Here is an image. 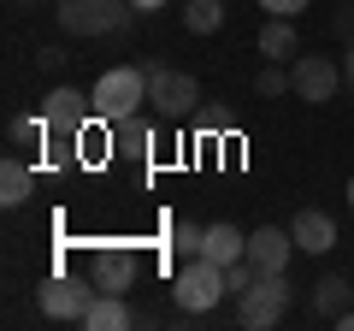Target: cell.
I'll use <instances>...</instances> for the list:
<instances>
[{
	"label": "cell",
	"instance_id": "obj_27",
	"mask_svg": "<svg viewBox=\"0 0 354 331\" xmlns=\"http://www.w3.org/2000/svg\"><path fill=\"white\" fill-rule=\"evenodd\" d=\"M130 6H136V12H160L165 0H130Z\"/></svg>",
	"mask_w": 354,
	"mask_h": 331
},
{
	"label": "cell",
	"instance_id": "obj_4",
	"mask_svg": "<svg viewBox=\"0 0 354 331\" xmlns=\"http://www.w3.org/2000/svg\"><path fill=\"white\" fill-rule=\"evenodd\" d=\"M283 314H290V278H283V272H260V278L236 296V319L248 331H272Z\"/></svg>",
	"mask_w": 354,
	"mask_h": 331
},
{
	"label": "cell",
	"instance_id": "obj_13",
	"mask_svg": "<svg viewBox=\"0 0 354 331\" xmlns=\"http://www.w3.org/2000/svg\"><path fill=\"white\" fill-rule=\"evenodd\" d=\"M113 148L118 154H130V160H148V148H153V118L148 113H130V118H113Z\"/></svg>",
	"mask_w": 354,
	"mask_h": 331
},
{
	"label": "cell",
	"instance_id": "obj_6",
	"mask_svg": "<svg viewBox=\"0 0 354 331\" xmlns=\"http://www.w3.org/2000/svg\"><path fill=\"white\" fill-rule=\"evenodd\" d=\"M88 118H95V101L83 89H71V83H53L41 95V125H48V136H83Z\"/></svg>",
	"mask_w": 354,
	"mask_h": 331
},
{
	"label": "cell",
	"instance_id": "obj_20",
	"mask_svg": "<svg viewBox=\"0 0 354 331\" xmlns=\"http://www.w3.org/2000/svg\"><path fill=\"white\" fill-rule=\"evenodd\" d=\"M254 95H260V101H278V95H290V71H283V60H266V71L254 77Z\"/></svg>",
	"mask_w": 354,
	"mask_h": 331
},
{
	"label": "cell",
	"instance_id": "obj_3",
	"mask_svg": "<svg viewBox=\"0 0 354 331\" xmlns=\"http://www.w3.org/2000/svg\"><path fill=\"white\" fill-rule=\"evenodd\" d=\"M171 296H177V307L183 314H213L218 302H225V267H213L207 255H195V260H183L177 267V278H171Z\"/></svg>",
	"mask_w": 354,
	"mask_h": 331
},
{
	"label": "cell",
	"instance_id": "obj_23",
	"mask_svg": "<svg viewBox=\"0 0 354 331\" xmlns=\"http://www.w3.org/2000/svg\"><path fill=\"white\" fill-rule=\"evenodd\" d=\"M330 30H337L342 48H354V6H337V24H330Z\"/></svg>",
	"mask_w": 354,
	"mask_h": 331
},
{
	"label": "cell",
	"instance_id": "obj_25",
	"mask_svg": "<svg viewBox=\"0 0 354 331\" xmlns=\"http://www.w3.org/2000/svg\"><path fill=\"white\" fill-rule=\"evenodd\" d=\"M272 18H295V12H307V0H260Z\"/></svg>",
	"mask_w": 354,
	"mask_h": 331
},
{
	"label": "cell",
	"instance_id": "obj_7",
	"mask_svg": "<svg viewBox=\"0 0 354 331\" xmlns=\"http://www.w3.org/2000/svg\"><path fill=\"white\" fill-rule=\"evenodd\" d=\"M337 89H342V65H330L325 53H295V60H290V95H295V101L325 107Z\"/></svg>",
	"mask_w": 354,
	"mask_h": 331
},
{
	"label": "cell",
	"instance_id": "obj_28",
	"mask_svg": "<svg viewBox=\"0 0 354 331\" xmlns=\"http://www.w3.org/2000/svg\"><path fill=\"white\" fill-rule=\"evenodd\" d=\"M337 325H342V331H354V307H342V314H337Z\"/></svg>",
	"mask_w": 354,
	"mask_h": 331
},
{
	"label": "cell",
	"instance_id": "obj_14",
	"mask_svg": "<svg viewBox=\"0 0 354 331\" xmlns=\"http://www.w3.org/2000/svg\"><path fill=\"white\" fill-rule=\"evenodd\" d=\"M348 302H354V284L342 278V272H325V278L313 284V296H307V307H313V319H330V325H337V314H342Z\"/></svg>",
	"mask_w": 354,
	"mask_h": 331
},
{
	"label": "cell",
	"instance_id": "obj_12",
	"mask_svg": "<svg viewBox=\"0 0 354 331\" xmlns=\"http://www.w3.org/2000/svg\"><path fill=\"white\" fill-rule=\"evenodd\" d=\"M201 255L213 260V267H236V260H248V231H236V225H207Z\"/></svg>",
	"mask_w": 354,
	"mask_h": 331
},
{
	"label": "cell",
	"instance_id": "obj_2",
	"mask_svg": "<svg viewBox=\"0 0 354 331\" xmlns=\"http://www.w3.org/2000/svg\"><path fill=\"white\" fill-rule=\"evenodd\" d=\"M148 107H153V118H165V125L195 118V107H201V83H195L189 71H171V65L148 60Z\"/></svg>",
	"mask_w": 354,
	"mask_h": 331
},
{
	"label": "cell",
	"instance_id": "obj_10",
	"mask_svg": "<svg viewBox=\"0 0 354 331\" xmlns=\"http://www.w3.org/2000/svg\"><path fill=\"white\" fill-rule=\"evenodd\" d=\"M290 237L301 255H330L337 249V219L325 213V207H301V213L290 219Z\"/></svg>",
	"mask_w": 354,
	"mask_h": 331
},
{
	"label": "cell",
	"instance_id": "obj_16",
	"mask_svg": "<svg viewBox=\"0 0 354 331\" xmlns=\"http://www.w3.org/2000/svg\"><path fill=\"white\" fill-rule=\"evenodd\" d=\"M130 325V307H124V296H113V290H95V302H88V314H83V331H124Z\"/></svg>",
	"mask_w": 354,
	"mask_h": 331
},
{
	"label": "cell",
	"instance_id": "obj_8",
	"mask_svg": "<svg viewBox=\"0 0 354 331\" xmlns=\"http://www.w3.org/2000/svg\"><path fill=\"white\" fill-rule=\"evenodd\" d=\"M88 302H95V284L83 290V284L65 278V272H53V278L41 284V314H48V319H77V325H83Z\"/></svg>",
	"mask_w": 354,
	"mask_h": 331
},
{
	"label": "cell",
	"instance_id": "obj_5",
	"mask_svg": "<svg viewBox=\"0 0 354 331\" xmlns=\"http://www.w3.org/2000/svg\"><path fill=\"white\" fill-rule=\"evenodd\" d=\"M130 0H59V30L65 36H118L130 24Z\"/></svg>",
	"mask_w": 354,
	"mask_h": 331
},
{
	"label": "cell",
	"instance_id": "obj_17",
	"mask_svg": "<svg viewBox=\"0 0 354 331\" xmlns=\"http://www.w3.org/2000/svg\"><path fill=\"white\" fill-rule=\"evenodd\" d=\"M295 48H301L295 18H272V12H266V24H260V53H266V60H295Z\"/></svg>",
	"mask_w": 354,
	"mask_h": 331
},
{
	"label": "cell",
	"instance_id": "obj_19",
	"mask_svg": "<svg viewBox=\"0 0 354 331\" xmlns=\"http://www.w3.org/2000/svg\"><path fill=\"white\" fill-rule=\"evenodd\" d=\"M6 142H12V148L48 142V125H41V113H36V118H30V113H12V118H6Z\"/></svg>",
	"mask_w": 354,
	"mask_h": 331
},
{
	"label": "cell",
	"instance_id": "obj_22",
	"mask_svg": "<svg viewBox=\"0 0 354 331\" xmlns=\"http://www.w3.org/2000/svg\"><path fill=\"white\" fill-rule=\"evenodd\" d=\"M254 278H260V272H254L248 260H236V267H225V290H230V296H242V290H248Z\"/></svg>",
	"mask_w": 354,
	"mask_h": 331
},
{
	"label": "cell",
	"instance_id": "obj_15",
	"mask_svg": "<svg viewBox=\"0 0 354 331\" xmlns=\"http://www.w3.org/2000/svg\"><path fill=\"white\" fill-rule=\"evenodd\" d=\"M30 195H36V172H30L18 154H6V160H0V207H24Z\"/></svg>",
	"mask_w": 354,
	"mask_h": 331
},
{
	"label": "cell",
	"instance_id": "obj_26",
	"mask_svg": "<svg viewBox=\"0 0 354 331\" xmlns=\"http://www.w3.org/2000/svg\"><path fill=\"white\" fill-rule=\"evenodd\" d=\"M342 83L354 89V48H348V60H342Z\"/></svg>",
	"mask_w": 354,
	"mask_h": 331
},
{
	"label": "cell",
	"instance_id": "obj_18",
	"mask_svg": "<svg viewBox=\"0 0 354 331\" xmlns=\"http://www.w3.org/2000/svg\"><path fill=\"white\" fill-rule=\"evenodd\" d=\"M183 24H189L195 36H213V30L225 24V0H189V6H183Z\"/></svg>",
	"mask_w": 354,
	"mask_h": 331
},
{
	"label": "cell",
	"instance_id": "obj_21",
	"mask_svg": "<svg viewBox=\"0 0 354 331\" xmlns=\"http://www.w3.org/2000/svg\"><path fill=\"white\" fill-rule=\"evenodd\" d=\"M201 237H207V225H189V219H177V225H171V249H177L183 260L201 255Z\"/></svg>",
	"mask_w": 354,
	"mask_h": 331
},
{
	"label": "cell",
	"instance_id": "obj_11",
	"mask_svg": "<svg viewBox=\"0 0 354 331\" xmlns=\"http://www.w3.org/2000/svg\"><path fill=\"white\" fill-rule=\"evenodd\" d=\"M88 284H95V290L124 296L130 284H136V255H130V249H101V255L88 260Z\"/></svg>",
	"mask_w": 354,
	"mask_h": 331
},
{
	"label": "cell",
	"instance_id": "obj_24",
	"mask_svg": "<svg viewBox=\"0 0 354 331\" xmlns=\"http://www.w3.org/2000/svg\"><path fill=\"white\" fill-rule=\"evenodd\" d=\"M36 65H41L48 77H59V71H65V48H36Z\"/></svg>",
	"mask_w": 354,
	"mask_h": 331
},
{
	"label": "cell",
	"instance_id": "obj_29",
	"mask_svg": "<svg viewBox=\"0 0 354 331\" xmlns=\"http://www.w3.org/2000/svg\"><path fill=\"white\" fill-rule=\"evenodd\" d=\"M348 213H354V178H348Z\"/></svg>",
	"mask_w": 354,
	"mask_h": 331
},
{
	"label": "cell",
	"instance_id": "obj_1",
	"mask_svg": "<svg viewBox=\"0 0 354 331\" xmlns=\"http://www.w3.org/2000/svg\"><path fill=\"white\" fill-rule=\"evenodd\" d=\"M88 101H95V118L101 125L142 113L148 107V65H113V71H101L95 89H88Z\"/></svg>",
	"mask_w": 354,
	"mask_h": 331
},
{
	"label": "cell",
	"instance_id": "obj_9",
	"mask_svg": "<svg viewBox=\"0 0 354 331\" xmlns=\"http://www.w3.org/2000/svg\"><path fill=\"white\" fill-rule=\"evenodd\" d=\"M290 255H295V237L278 225H260L248 231V267L254 272H290Z\"/></svg>",
	"mask_w": 354,
	"mask_h": 331
}]
</instances>
